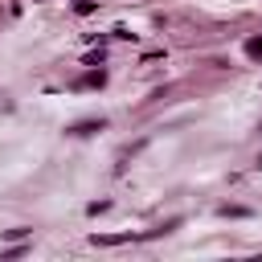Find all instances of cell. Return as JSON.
Instances as JSON below:
<instances>
[{
  "label": "cell",
  "instance_id": "cell-5",
  "mask_svg": "<svg viewBox=\"0 0 262 262\" xmlns=\"http://www.w3.org/2000/svg\"><path fill=\"white\" fill-rule=\"evenodd\" d=\"M102 82H106L102 70H90V74H86V86H102Z\"/></svg>",
  "mask_w": 262,
  "mask_h": 262
},
{
  "label": "cell",
  "instance_id": "cell-3",
  "mask_svg": "<svg viewBox=\"0 0 262 262\" xmlns=\"http://www.w3.org/2000/svg\"><path fill=\"white\" fill-rule=\"evenodd\" d=\"M217 213H221V217H250V209H242V205H221Z\"/></svg>",
  "mask_w": 262,
  "mask_h": 262
},
{
  "label": "cell",
  "instance_id": "cell-1",
  "mask_svg": "<svg viewBox=\"0 0 262 262\" xmlns=\"http://www.w3.org/2000/svg\"><path fill=\"white\" fill-rule=\"evenodd\" d=\"M102 127H106V119H82V123L70 127V135H94V131H102Z\"/></svg>",
  "mask_w": 262,
  "mask_h": 262
},
{
  "label": "cell",
  "instance_id": "cell-2",
  "mask_svg": "<svg viewBox=\"0 0 262 262\" xmlns=\"http://www.w3.org/2000/svg\"><path fill=\"white\" fill-rule=\"evenodd\" d=\"M246 57H250V61H262V33L246 41Z\"/></svg>",
  "mask_w": 262,
  "mask_h": 262
},
{
  "label": "cell",
  "instance_id": "cell-6",
  "mask_svg": "<svg viewBox=\"0 0 262 262\" xmlns=\"http://www.w3.org/2000/svg\"><path fill=\"white\" fill-rule=\"evenodd\" d=\"M74 8H78V12H82V16H90V12H94V8H98V4H94V0H74Z\"/></svg>",
  "mask_w": 262,
  "mask_h": 262
},
{
  "label": "cell",
  "instance_id": "cell-4",
  "mask_svg": "<svg viewBox=\"0 0 262 262\" xmlns=\"http://www.w3.org/2000/svg\"><path fill=\"white\" fill-rule=\"evenodd\" d=\"M33 229H25V225H16V229H4V242H25Z\"/></svg>",
  "mask_w": 262,
  "mask_h": 262
}]
</instances>
